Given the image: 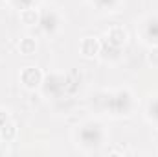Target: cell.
<instances>
[{"mask_svg":"<svg viewBox=\"0 0 158 157\" xmlns=\"http://www.w3.org/2000/svg\"><path fill=\"white\" fill-rule=\"evenodd\" d=\"M79 141L81 146L85 148H96L103 142V128L98 122H88L81 128L79 131Z\"/></svg>","mask_w":158,"mask_h":157,"instance_id":"obj_1","label":"cell"},{"mask_svg":"<svg viewBox=\"0 0 158 157\" xmlns=\"http://www.w3.org/2000/svg\"><path fill=\"white\" fill-rule=\"evenodd\" d=\"M110 104H116V105H112V111H114V113H118V115H127V113L131 111V107H132V94H131L127 89L118 91L116 94L110 96Z\"/></svg>","mask_w":158,"mask_h":157,"instance_id":"obj_2","label":"cell"},{"mask_svg":"<svg viewBox=\"0 0 158 157\" xmlns=\"http://www.w3.org/2000/svg\"><path fill=\"white\" fill-rule=\"evenodd\" d=\"M20 81H22V85L26 89H37L44 81V74L40 72L37 67H26L20 72Z\"/></svg>","mask_w":158,"mask_h":157,"instance_id":"obj_3","label":"cell"},{"mask_svg":"<svg viewBox=\"0 0 158 157\" xmlns=\"http://www.w3.org/2000/svg\"><path fill=\"white\" fill-rule=\"evenodd\" d=\"M39 26L44 34H53L59 28V15L53 9H44L39 17Z\"/></svg>","mask_w":158,"mask_h":157,"instance_id":"obj_4","label":"cell"},{"mask_svg":"<svg viewBox=\"0 0 158 157\" xmlns=\"http://www.w3.org/2000/svg\"><path fill=\"white\" fill-rule=\"evenodd\" d=\"M142 35L143 39L158 44V17H147L142 24Z\"/></svg>","mask_w":158,"mask_h":157,"instance_id":"obj_5","label":"cell"},{"mask_svg":"<svg viewBox=\"0 0 158 157\" xmlns=\"http://www.w3.org/2000/svg\"><path fill=\"white\" fill-rule=\"evenodd\" d=\"M42 85H44L46 94H59L61 91L66 89V78H64V76L53 74V76H50V78L46 79V83L42 81Z\"/></svg>","mask_w":158,"mask_h":157,"instance_id":"obj_6","label":"cell"},{"mask_svg":"<svg viewBox=\"0 0 158 157\" xmlns=\"http://www.w3.org/2000/svg\"><path fill=\"white\" fill-rule=\"evenodd\" d=\"M81 48V54L85 57H96L99 56V50H101V43L96 39V37H85L79 44Z\"/></svg>","mask_w":158,"mask_h":157,"instance_id":"obj_7","label":"cell"},{"mask_svg":"<svg viewBox=\"0 0 158 157\" xmlns=\"http://www.w3.org/2000/svg\"><path fill=\"white\" fill-rule=\"evenodd\" d=\"M107 43L116 44V46H123V44L127 43V32H125V28H121V26H112V28L107 32Z\"/></svg>","mask_w":158,"mask_h":157,"instance_id":"obj_8","label":"cell"},{"mask_svg":"<svg viewBox=\"0 0 158 157\" xmlns=\"http://www.w3.org/2000/svg\"><path fill=\"white\" fill-rule=\"evenodd\" d=\"M119 52H121V46L110 44V43H103L101 50H99V56L105 61H116V59H119Z\"/></svg>","mask_w":158,"mask_h":157,"instance_id":"obj_9","label":"cell"},{"mask_svg":"<svg viewBox=\"0 0 158 157\" xmlns=\"http://www.w3.org/2000/svg\"><path fill=\"white\" fill-rule=\"evenodd\" d=\"M39 17H40V13L37 9H33L31 6L20 9V20H22V24H26V26H35V24H39Z\"/></svg>","mask_w":158,"mask_h":157,"instance_id":"obj_10","label":"cell"},{"mask_svg":"<svg viewBox=\"0 0 158 157\" xmlns=\"http://www.w3.org/2000/svg\"><path fill=\"white\" fill-rule=\"evenodd\" d=\"M15 137H17V126H15L13 122H6V124L0 128V139L6 141V142H9V141H13Z\"/></svg>","mask_w":158,"mask_h":157,"instance_id":"obj_11","label":"cell"},{"mask_svg":"<svg viewBox=\"0 0 158 157\" xmlns=\"http://www.w3.org/2000/svg\"><path fill=\"white\" fill-rule=\"evenodd\" d=\"M19 50L24 56H31L37 50V43H35V39H31V37H24V39H20V43H19Z\"/></svg>","mask_w":158,"mask_h":157,"instance_id":"obj_12","label":"cell"},{"mask_svg":"<svg viewBox=\"0 0 158 157\" xmlns=\"http://www.w3.org/2000/svg\"><path fill=\"white\" fill-rule=\"evenodd\" d=\"M147 113H149V118L155 120L158 124V98L151 100V104H149V107H147Z\"/></svg>","mask_w":158,"mask_h":157,"instance_id":"obj_13","label":"cell"},{"mask_svg":"<svg viewBox=\"0 0 158 157\" xmlns=\"http://www.w3.org/2000/svg\"><path fill=\"white\" fill-rule=\"evenodd\" d=\"M147 61H149L151 67L158 69V44H155V46L149 50V54H147Z\"/></svg>","mask_w":158,"mask_h":157,"instance_id":"obj_14","label":"cell"},{"mask_svg":"<svg viewBox=\"0 0 158 157\" xmlns=\"http://www.w3.org/2000/svg\"><path fill=\"white\" fill-rule=\"evenodd\" d=\"M94 2H96L98 7H101V9H109V11L114 9V7L119 4V0H94Z\"/></svg>","mask_w":158,"mask_h":157,"instance_id":"obj_15","label":"cell"},{"mask_svg":"<svg viewBox=\"0 0 158 157\" xmlns=\"http://www.w3.org/2000/svg\"><path fill=\"white\" fill-rule=\"evenodd\" d=\"M13 2H15V4H17L20 9H24V7H30L33 0H13Z\"/></svg>","mask_w":158,"mask_h":157,"instance_id":"obj_16","label":"cell"}]
</instances>
